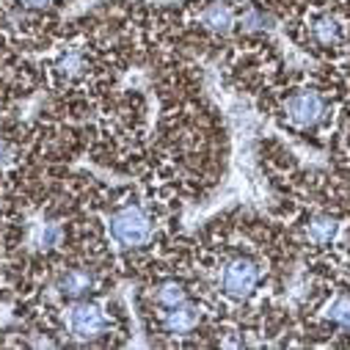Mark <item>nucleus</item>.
Segmentation results:
<instances>
[{"mask_svg":"<svg viewBox=\"0 0 350 350\" xmlns=\"http://www.w3.org/2000/svg\"><path fill=\"white\" fill-rule=\"evenodd\" d=\"M284 113H287V119H290L293 124H298V127H314V124L325 116V103H323V97L314 94V92H298V94H293V97L287 100Z\"/></svg>","mask_w":350,"mask_h":350,"instance_id":"7ed1b4c3","label":"nucleus"},{"mask_svg":"<svg viewBox=\"0 0 350 350\" xmlns=\"http://www.w3.org/2000/svg\"><path fill=\"white\" fill-rule=\"evenodd\" d=\"M202 25L213 33H229L234 25H237V17H234V9L229 3H221V0H215V3L204 6L202 14H199Z\"/></svg>","mask_w":350,"mask_h":350,"instance_id":"39448f33","label":"nucleus"},{"mask_svg":"<svg viewBox=\"0 0 350 350\" xmlns=\"http://www.w3.org/2000/svg\"><path fill=\"white\" fill-rule=\"evenodd\" d=\"M237 25L245 31V33H259V31H268L273 25V17L259 12V9H245L243 17L237 20Z\"/></svg>","mask_w":350,"mask_h":350,"instance_id":"9b49d317","label":"nucleus"},{"mask_svg":"<svg viewBox=\"0 0 350 350\" xmlns=\"http://www.w3.org/2000/svg\"><path fill=\"white\" fill-rule=\"evenodd\" d=\"M83 69H85V58H83V53H77V50L66 53V55L58 61V72H61L64 77H77Z\"/></svg>","mask_w":350,"mask_h":350,"instance_id":"f8f14e48","label":"nucleus"},{"mask_svg":"<svg viewBox=\"0 0 350 350\" xmlns=\"http://www.w3.org/2000/svg\"><path fill=\"white\" fill-rule=\"evenodd\" d=\"M306 234H309L312 243L328 245V243L339 234V224H336L331 215H314V218L306 224Z\"/></svg>","mask_w":350,"mask_h":350,"instance_id":"6e6552de","label":"nucleus"},{"mask_svg":"<svg viewBox=\"0 0 350 350\" xmlns=\"http://www.w3.org/2000/svg\"><path fill=\"white\" fill-rule=\"evenodd\" d=\"M69 331L77 339H94L105 331V314L94 304H75L69 312Z\"/></svg>","mask_w":350,"mask_h":350,"instance_id":"20e7f679","label":"nucleus"},{"mask_svg":"<svg viewBox=\"0 0 350 350\" xmlns=\"http://www.w3.org/2000/svg\"><path fill=\"white\" fill-rule=\"evenodd\" d=\"M312 36H314V42H317V44L331 47V44H336V42L342 39V25H339V20H336V17H331V14L317 17V20H314V25H312Z\"/></svg>","mask_w":350,"mask_h":350,"instance_id":"1a4fd4ad","label":"nucleus"},{"mask_svg":"<svg viewBox=\"0 0 350 350\" xmlns=\"http://www.w3.org/2000/svg\"><path fill=\"white\" fill-rule=\"evenodd\" d=\"M9 160H12V149H9V144L0 141V165L9 163Z\"/></svg>","mask_w":350,"mask_h":350,"instance_id":"dca6fc26","label":"nucleus"},{"mask_svg":"<svg viewBox=\"0 0 350 350\" xmlns=\"http://www.w3.org/2000/svg\"><path fill=\"white\" fill-rule=\"evenodd\" d=\"M55 290L66 298H80V295H85L92 290V276L85 271H66V273L58 276Z\"/></svg>","mask_w":350,"mask_h":350,"instance_id":"0eeeda50","label":"nucleus"},{"mask_svg":"<svg viewBox=\"0 0 350 350\" xmlns=\"http://www.w3.org/2000/svg\"><path fill=\"white\" fill-rule=\"evenodd\" d=\"M111 234L122 245H144L152 234V221L141 207L127 204L111 215Z\"/></svg>","mask_w":350,"mask_h":350,"instance_id":"f257e3e1","label":"nucleus"},{"mask_svg":"<svg viewBox=\"0 0 350 350\" xmlns=\"http://www.w3.org/2000/svg\"><path fill=\"white\" fill-rule=\"evenodd\" d=\"M55 240H58V226H47V229H44V234H42L44 248H47V245H53Z\"/></svg>","mask_w":350,"mask_h":350,"instance_id":"2eb2a0df","label":"nucleus"},{"mask_svg":"<svg viewBox=\"0 0 350 350\" xmlns=\"http://www.w3.org/2000/svg\"><path fill=\"white\" fill-rule=\"evenodd\" d=\"M256 282H259V271H256L254 262L245 259V256L232 259L229 265L224 268V276H221V287H224V293H226L229 298H234V301L248 298V295L254 293Z\"/></svg>","mask_w":350,"mask_h":350,"instance_id":"f03ea898","label":"nucleus"},{"mask_svg":"<svg viewBox=\"0 0 350 350\" xmlns=\"http://www.w3.org/2000/svg\"><path fill=\"white\" fill-rule=\"evenodd\" d=\"M154 301L163 306V309H174L188 301V293L180 282H163L157 290H154Z\"/></svg>","mask_w":350,"mask_h":350,"instance_id":"9d476101","label":"nucleus"},{"mask_svg":"<svg viewBox=\"0 0 350 350\" xmlns=\"http://www.w3.org/2000/svg\"><path fill=\"white\" fill-rule=\"evenodd\" d=\"M196 323H199V309L191 306L188 301L180 304V306H174V309H168L165 317H163V325H165L168 334H188Z\"/></svg>","mask_w":350,"mask_h":350,"instance_id":"423d86ee","label":"nucleus"},{"mask_svg":"<svg viewBox=\"0 0 350 350\" xmlns=\"http://www.w3.org/2000/svg\"><path fill=\"white\" fill-rule=\"evenodd\" d=\"M20 3H23L25 9H47V6L55 3V0H20Z\"/></svg>","mask_w":350,"mask_h":350,"instance_id":"4468645a","label":"nucleus"},{"mask_svg":"<svg viewBox=\"0 0 350 350\" xmlns=\"http://www.w3.org/2000/svg\"><path fill=\"white\" fill-rule=\"evenodd\" d=\"M328 320H334V323H339V325H347L350 328V295H342V298H336L331 306H328Z\"/></svg>","mask_w":350,"mask_h":350,"instance_id":"ddd939ff","label":"nucleus"}]
</instances>
